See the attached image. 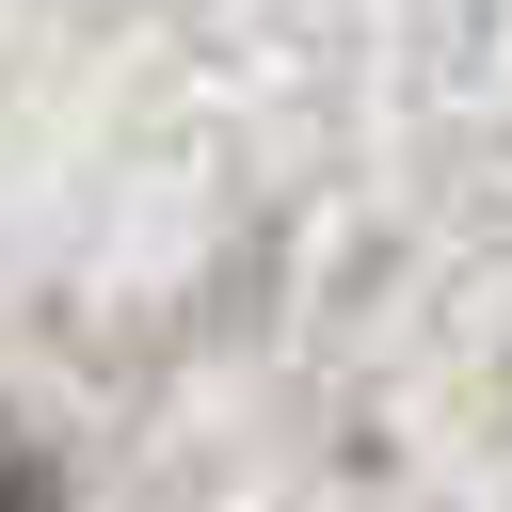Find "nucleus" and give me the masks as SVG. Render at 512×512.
Instances as JSON below:
<instances>
[{
	"mask_svg": "<svg viewBox=\"0 0 512 512\" xmlns=\"http://www.w3.org/2000/svg\"><path fill=\"white\" fill-rule=\"evenodd\" d=\"M0 512H64V496H48V464H32V432H16V416H0Z\"/></svg>",
	"mask_w": 512,
	"mask_h": 512,
	"instance_id": "1",
	"label": "nucleus"
}]
</instances>
